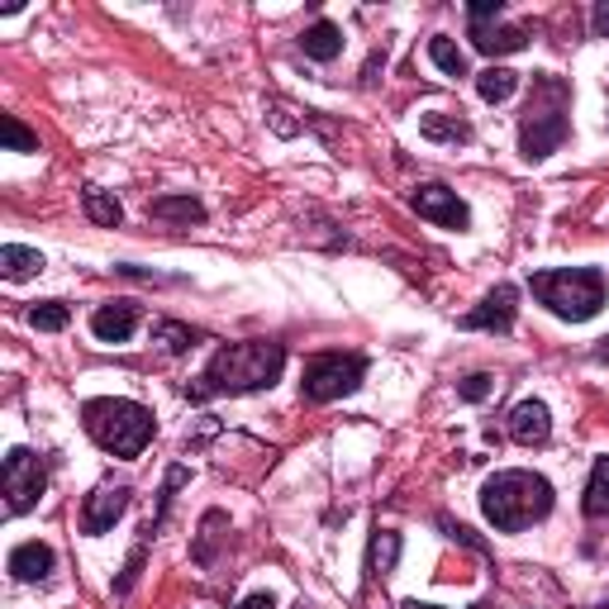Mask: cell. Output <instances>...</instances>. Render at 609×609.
Listing matches in <instances>:
<instances>
[{
  "label": "cell",
  "instance_id": "obj_1",
  "mask_svg": "<svg viewBox=\"0 0 609 609\" xmlns=\"http://www.w3.org/2000/svg\"><path fill=\"white\" fill-rule=\"evenodd\" d=\"M286 367V348L267 338H248V343H229L210 357V367L200 371L196 386H186L191 400H210V395H248V391H267L276 386Z\"/></svg>",
  "mask_w": 609,
  "mask_h": 609
},
{
  "label": "cell",
  "instance_id": "obj_2",
  "mask_svg": "<svg viewBox=\"0 0 609 609\" xmlns=\"http://www.w3.org/2000/svg\"><path fill=\"white\" fill-rule=\"evenodd\" d=\"M481 509L501 533H519L552 515V486L538 472H495L481 491Z\"/></svg>",
  "mask_w": 609,
  "mask_h": 609
},
{
  "label": "cell",
  "instance_id": "obj_3",
  "mask_svg": "<svg viewBox=\"0 0 609 609\" xmlns=\"http://www.w3.org/2000/svg\"><path fill=\"white\" fill-rule=\"evenodd\" d=\"M81 424H87V434L115 457H138L152 443V434H158L152 410H143L138 400H119V395L87 400V405H81Z\"/></svg>",
  "mask_w": 609,
  "mask_h": 609
},
{
  "label": "cell",
  "instance_id": "obj_4",
  "mask_svg": "<svg viewBox=\"0 0 609 609\" xmlns=\"http://www.w3.org/2000/svg\"><path fill=\"white\" fill-rule=\"evenodd\" d=\"M533 296L548 304L558 320L566 324H586L600 314V304L609 296V281L600 267H558V272H533L529 276Z\"/></svg>",
  "mask_w": 609,
  "mask_h": 609
},
{
  "label": "cell",
  "instance_id": "obj_5",
  "mask_svg": "<svg viewBox=\"0 0 609 609\" xmlns=\"http://www.w3.org/2000/svg\"><path fill=\"white\" fill-rule=\"evenodd\" d=\"M363 377H367V357H357V353H320V357L304 363L300 391H304V400H314V405H329V400L353 395L357 386H363Z\"/></svg>",
  "mask_w": 609,
  "mask_h": 609
},
{
  "label": "cell",
  "instance_id": "obj_6",
  "mask_svg": "<svg viewBox=\"0 0 609 609\" xmlns=\"http://www.w3.org/2000/svg\"><path fill=\"white\" fill-rule=\"evenodd\" d=\"M566 91L558 95L552 105H529V115H524L519 124V152H524V162H543L548 152H558L566 143V134H572V124H566Z\"/></svg>",
  "mask_w": 609,
  "mask_h": 609
},
{
  "label": "cell",
  "instance_id": "obj_7",
  "mask_svg": "<svg viewBox=\"0 0 609 609\" xmlns=\"http://www.w3.org/2000/svg\"><path fill=\"white\" fill-rule=\"evenodd\" d=\"M0 481H5V509L10 515H30V509L38 505V495H44V486H48V472L30 448H15L5 457V467H0Z\"/></svg>",
  "mask_w": 609,
  "mask_h": 609
},
{
  "label": "cell",
  "instance_id": "obj_8",
  "mask_svg": "<svg viewBox=\"0 0 609 609\" xmlns=\"http://www.w3.org/2000/svg\"><path fill=\"white\" fill-rule=\"evenodd\" d=\"M410 205H414V215L428 219V225H438V229L462 233L467 225H472V210H467V205L457 200V191H448V186H420Z\"/></svg>",
  "mask_w": 609,
  "mask_h": 609
},
{
  "label": "cell",
  "instance_id": "obj_9",
  "mask_svg": "<svg viewBox=\"0 0 609 609\" xmlns=\"http://www.w3.org/2000/svg\"><path fill=\"white\" fill-rule=\"evenodd\" d=\"M515 304H519V290L515 286H495L476 310L462 314V329H486V334H509L515 329Z\"/></svg>",
  "mask_w": 609,
  "mask_h": 609
},
{
  "label": "cell",
  "instance_id": "obj_10",
  "mask_svg": "<svg viewBox=\"0 0 609 609\" xmlns=\"http://www.w3.org/2000/svg\"><path fill=\"white\" fill-rule=\"evenodd\" d=\"M505 428H509V438H515L519 448H538V443L552 438V414H548L543 400H519V405L509 410Z\"/></svg>",
  "mask_w": 609,
  "mask_h": 609
},
{
  "label": "cell",
  "instance_id": "obj_11",
  "mask_svg": "<svg viewBox=\"0 0 609 609\" xmlns=\"http://www.w3.org/2000/svg\"><path fill=\"white\" fill-rule=\"evenodd\" d=\"M124 509H129V491L124 486H95L87 495V509H81V529L87 533H105Z\"/></svg>",
  "mask_w": 609,
  "mask_h": 609
},
{
  "label": "cell",
  "instance_id": "obj_12",
  "mask_svg": "<svg viewBox=\"0 0 609 609\" xmlns=\"http://www.w3.org/2000/svg\"><path fill=\"white\" fill-rule=\"evenodd\" d=\"M134 329H138V304L134 300H110L91 314V334L101 343H129Z\"/></svg>",
  "mask_w": 609,
  "mask_h": 609
},
{
  "label": "cell",
  "instance_id": "obj_13",
  "mask_svg": "<svg viewBox=\"0 0 609 609\" xmlns=\"http://www.w3.org/2000/svg\"><path fill=\"white\" fill-rule=\"evenodd\" d=\"M300 48H304V58H314V62H334L343 53V30L334 20H314L310 30L300 34Z\"/></svg>",
  "mask_w": 609,
  "mask_h": 609
},
{
  "label": "cell",
  "instance_id": "obj_14",
  "mask_svg": "<svg viewBox=\"0 0 609 609\" xmlns=\"http://www.w3.org/2000/svg\"><path fill=\"white\" fill-rule=\"evenodd\" d=\"M472 44H476L481 53H491V58H501V53L529 48V30H519V24H505V30H491V24H472Z\"/></svg>",
  "mask_w": 609,
  "mask_h": 609
},
{
  "label": "cell",
  "instance_id": "obj_15",
  "mask_svg": "<svg viewBox=\"0 0 609 609\" xmlns=\"http://www.w3.org/2000/svg\"><path fill=\"white\" fill-rule=\"evenodd\" d=\"M10 572H15V581H48L53 572V548L48 543H20L15 552H10Z\"/></svg>",
  "mask_w": 609,
  "mask_h": 609
},
{
  "label": "cell",
  "instance_id": "obj_16",
  "mask_svg": "<svg viewBox=\"0 0 609 609\" xmlns=\"http://www.w3.org/2000/svg\"><path fill=\"white\" fill-rule=\"evenodd\" d=\"M420 129H424V138H434V143H467V138H472V124L462 115H448V110H428L420 119Z\"/></svg>",
  "mask_w": 609,
  "mask_h": 609
},
{
  "label": "cell",
  "instance_id": "obj_17",
  "mask_svg": "<svg viewBox=\"0 0 609 609\" xmlns=\"http://www.w3.org/2000/svg\"><path fill=\"white\" fill-rule=\"evenodd\" d=\"M152 219H162V225H200L205 219V205L191 200V196H158L148 205Z\"/></svg>",
  "mask_w": 609,
  "mask_h": 609
},
{
  "label": "cell",
  "instance_id": "obj_18",
  "mask_svg": "<svg viewBox=\"0 0 609 609\" xmlns=\"http://www.w3.org/2000/svg\"><path fill=\"white\" fill-rule=\"evenodd\" d=\"M581 509H586L590 519H605L609 515V457H595L590 481H586V495H581Z\"/></svg>",
  "mask_w": 609,
  "mask_h": 609
},
{
  "label": "cell",
  "instance_id": "obj_19",
  "mask_svg": "<svg viewBox=\"0 0 609 609\" xmlns=\"http://www.w3.org/2000/svg\"><path fill=\"white\" fill-rule=\"evenodd\" d=\"M515 91H519V72H509V67H486V72L476 77V95H481V101H491V105L509 101Z\"/></svg>",
  "mask_w": 609,
  "mask_h": 609
},
{
  "label": "cell",
  "instance_id": "obj_20",
  "mask_svg": "<svg viewBox=\"0 0 609 609\" xmlns=\"http://www.w3.org/2000/svg\"><path fill=\"white\" fill-rule=\"evenodd\" d=\"M0 272H5L10 281H24V276L44 272V253H34V248H20V243H5V248H0Z\"/></svg>",
  "mask_w": 609,
  "mask_h": 609
},
{
  "label": "cell",
  "instance_id": "obj_21",
  "mask_svg": "<svg viewBox=\"0 0 609 609\" xmlns=\"http://www.w3.org/2000/svg\"><path fill=\"white\" fill-rule=\"evenodd\" d=\"M395 562H400V533L377 529V538H371V552H367V572L386 576V572H395Z\"/></svg>",
  "mask_w": 609,
  "mask_h": 609
},
{
  "label": "cell",
  "instance_id": "obj_22",
  "mask_svg": "<svg viewBox=\"0 0 609 609\" xmlns=\"http://www.w3.org/2000/svg\"><path fill=\"white\" fill-rule=\"evenodd\" d=\"M81 205H87V219H91V225H101V229H115L119 219H124L119 200L110 196V191H101V186H87V196H81Z\"/></svg>",
  "mask_w": 609,
  "mask_h": 609
},
{
  "label": "cell",
  "instance_id": "obj_23",
  "mask_svg": "<svg viewBox=\"0 0 609 609\" xmlns=\"http://www.w3.org/2000/svg\"><path fill=\"white\" fill-rule=\"evenodd\" d=\"M30 324L38 329V334H62L67 324H72V310H67L62 300H44L30 310Z\"/></svg>",
  "mask_w": 609,
  "mask_h": 609
},
{
  "label": "cell",
  "instance_id": "obj_24",
  "mask_svg": "<svg viewBox=\"0 0 609 609\" xmlns=\"http://www.w3.org/2000/svg\"><path fill=\"white\" fill-rule=\"evenodd\" d=\"M428 58H434L438 72H448V77H467V58H462V48L452 44V38H428Z\"/></svg>",
  "mask_w": 609,
  "mask_h": 609
},
{
  "label": "cell",
  "instance_id": "obj_25",
  "mask_svg": "<svg viewBox=\"0 0 609 609\" xmlns=\"http://www.w3.org/2000/svg\"><path fill=\"white\" fill-rule=\"evenodd\" d=\"M152 338H158L168 353H191L200 343L196 329H186V324H176V320H162L158 329H152Z\"/></svg>",
  "mask_w": 609,
  "mask_h": 609
},
{
  "label": "cell",
  "instance_id": "obj_26",
  "mask_svg": "<svg viewBox=\"0 0 609 609\" xmlns=\"http://www.w3.org/2000/svg\"><path fill=\"white\" fill-rule=\"evenodd\" d=\"M0 143L10 152H38V134H30L15 115H0Z\"/></svg>",
  "mask_w": 609,
  "mask_h": 609
},
{
  "label": "cell",
  "instance_id": "obj_27",
  "mask_svg": "<svg viewBox=\"0 0 609 609\" xmlns=\"http://www.w3.org/2000/svg\"><path fill=\"white\" fill-rule=\"evenodd\" d=\"M457 391H462V400H486V395L495 391V381L486 377V371H476V377H467L462 386H457Z\"/></svg>",
  "mask_w": 609,
  "mask_h": 609
},
{
  "label": "cell",
  "instance_id": "obj_28",
  "mask_svg": "<svg viewBox=\"0 0 609 609\" xmlns=\"http://www.w3.org/2000/svg\"><path fill=\"white\" fill-rule=\"evenodd\" d=\"M501 10H505V0H472L467 15H472V24H486V20H501Z\"/></svg>",
  "mask_w": 609,
  "mask_h": 609
},
{
  "label": "cell",
  "instance_id": "obj_29",
  "mask_svg": "<svg viewBox=\"0 0 609 609\" xmlns=\"http://www.w3.org/2000/svg\"><path fill=\"white\" fill-rule=\"evenodd\" d=\"M590 30H595V38H609V0H600V5H595Z\"/></svg>",
  "mask_w": 609,
  "mask_h": 609
},
{
  "label": "cell",
  "instance_id": "obj_30",
  "mask_svg": "<svg viewBox=\"0 0 609 609\" xmlns=\"http://www.w3.org/2000/svg\"><path fill=\"white\" fill-rule=\"evenodd\" d=\"M239 609H276V600H272L267 590H257V595H248V600H243Z\"/></svg>",
  "mask_w": 609,
  "mask_h": 609
},
{
  "label": "cell",
  "instance_id": "obj_31",
  "mask_svg": "<svg viewBox=\"0 0 609 609\" xmlns=\"http://www.w3.org/2000/svg\"><path fill=\"white\" fill-rule=\"evenodd\" d=\"M400 609H438V605H420V600H405V605H400Z\"/></svg>",
  "mask_w": 609,
  "mask_h": 609
},
{
  "label": "cell",
  "instance_id": "obj_32",
  "mask_svg": "<svg viewBox=\"0 0 609 609\" xmlns=\"http://www.w3.org/2000/svg\"><path fill=\"white\" fill-rule=\"evenodd\" d=\"M600 357H609V338H605V348H600Z\"/></svg>",
  "mask_w": 609,
  "mask_h": 609
},
{
  "label": "cell",
  "instance_id": "obj_33",
  "mask_svg": "<svg viewBox=\"0 0 609 609\" xmlns=\"http://www.w3.org/2000/svg\"><path fill=\"white\" fill-rule=\"evenodd\" d=\"M600 609H609V600H605V605H600Z\"/></svg>",
  "mask_w": 609,
  "mask_h": 609
}]
</instances>
